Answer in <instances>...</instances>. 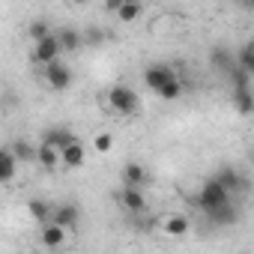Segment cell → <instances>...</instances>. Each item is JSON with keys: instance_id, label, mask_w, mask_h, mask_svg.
<instances>
[{"instance_id": "1", "label": "cell", "mask_w": 254, "mask_h": 254, "mask_svg": "<svg viewBox=\"0 0 254 254\" xmlns=\"http://www.w3.org/2000/svg\"><path fill=\"white\" fill-rule=\"evenodd\" d=\"M138 93L132 90V87H126V84H117V87H111L108 90V105L117 111V114H123V117H129V114H135L138 111Z\"/></svg>"}, {"instance_id": "2", "label": "cell", "mask_w": 254, "mask_h": 254, "mask_svg": "<svg viewBox=\"0 0 254 254\" xmlns=\"http://www.w3.org/2000/svg\"><path fill=\"white\" fill-rule=\"evenodd\" d=\"M224 203H230V194L215 183V180H206L203 186H200V194H197V206L209 215L212 209H218V206H224Z\"/></svg>"}, {"instance_id": "3", "label": "cell", "mask_w": 254, "mask_h": 254, "mask_svg": "<svg viewBox=\"0 0 254 254\" xmlns=\"http://www.w3.org/2000/svg\"><path fill=\"white\" fill-rule=\"evenodd\" d=\"M177 78V72H174V66H168V63H150L147 69H144V84L153 90V93H159L165 84H171Z\"/></svg>"}, {"instance_id": "4", "label": "cell", "mask_w": 254, "mask_h": 254, "mask_svg": "<svg viewBox=\"0 0 254 254\" xmlns=\"http://www.w3.org/2000/svg\"><path fill=\"white\" fill-rule=\"evenodd\" d=\"M42 75H45V81H48V87H51V90H69V87H72V69H69L63 60L48 63Z\"/></svg>"}, {"instance_id": "5", "label": "cell", "mask_w": 254, "mask_h": 254, "mask_svg": "<svg viewBox=\"0 0 254 254\" xmlns=\"http://www.w3.org/2000/svg\"><path fill=\"white\" fill-rule=\"evenodd\" d=\"M75 141V135H72V129H66V126H51V129H45V135H42V147H51V150H63V147H69Z\"/></svg>"}, {"instance_id": "6", "label": "cell", "mask_w": 254, "mask_h": 254, "mask_svg": "<svg viewBox=\"0 0 254 254\" xmlns=\"http://www.w3.org/2000/svg\"><path fill=\"white\" fill-rule=\"evenodd\" d=\"M120 206H123L126 212H132V215H141V212L147 209V197H144L141 189L123 186V189H120Z\"/></svg>"}, {"instance_id": "7", "label": "cell", "mask_w": 254, "mask_h": 254, "mask_svg": "<svg viewBox=\"0 0 254 254\" xmlns=\"http://www.w3.org/2000/svg\"><path fill=\"white\" fill-rule=\"evenodd\" d=\"M60 45H57V39H54V33L48 36V39H42V42H36L33 45V60L39 63V66H48V63H54V60H60Z\"/></svg>"}, {"instance_id": "8", "label": "cell", "mask_w": 254, "mask_h": 254, "mask_svg": "<svg viewBox=\"0 0 254 254\" xmlns=\"http://www.w3.org/2000/svg\"><path fill=\"white\" fill-rule=\"evenodd\" d=\"M212 180H215V183H218V186H221V189H224L227 194L245 191V186H248V183H245V177H242V174H239L236 168H221V171H218V174H215Z\"/></svg>"}, {"instance_id": "9", "label": "cell", "mask_w": 254, "mask_h": 254, "mask_svg": "<svg viewBox=\"0 0 254 254\" xmlns=\"http://www.w3.org/2000/svg\"><path fill=\"white\" fill-rule=\"evenodd\" d=\"M189 230H191V221H189V215L171 212V215H165V218H162V233H165V236H171V239H183Z\"/></svg>"}, {"instance_id": "10", "label": "cell", "mask_w": 254, "mask_h": 254, "mask_svg": "<svg viewBox=\"0 0 254 254\" xmlns=\"http://www.w3.org/2000/svg\"><path fill=\"white\" fill-rule=\"evenodd\" d=\"M84 159H87V150H84V144L75 138L69 147H63L60 150V165L63 168H69V171H75V168H81L84 165Z\"/></svg>"}, {"instance_id": "11", "label": "cell", "mask_w": 254, "mask_h": 254, "mask_svg": "<svg viewBox=\"0 0 254 254\" xmlns=\"http://www.w3.org/2000/svg\"><path fill=\"white\" fill-rule=\"evenodd\" d=\"M54 39H57L60 51H66V54H75V51L84 48V39H81V33H78L75 27H60V30L54 33Z\"/></svg>"}, {"instance_id": "12", "label": "cell", "mask_w": 254, "mask_h": 254, "mask_svg": "<svg viewBox=\"0 0 254 254\" xmlns=\"http://www.w3.org/2000/svg\"><path fill=\"white\" fill-rule=\"evenodd\" d=\"M78 218H81V212H78V206H75V203H60V206L51 212V224H57V227H63V230L75 227V224H78Z\"/></svg>"}, {"instance_id": "13", "label": "cell", "mask_w": 254, "mask_h": 254, "mask_svg": "<svg viewBox=\"0 0 254 254\" xmlns=\"http://www.w3.org/2000/svg\"><path fill=\"white\" fill-rule=\"evenodd\" d=\"M66 236H69V230H63V227H57V224H42V233H39V242L45 245V248H63V242H66Z\"/></svg>"}, {"instance_id": "14", "label": "cell", "mask_w": 254, "mask_h": 254, "mask_svg": "<svg viewBox=\"0 0 254 254\" xmlns=\"http://www.w3.org/2000/svg\"><path fill=\"white\" fill-rule=\"evenodd\" d=\"M15 171H18L15 156L9 153V147H0V186H9L15 180Z\"/></svg>"}, {"instance_id": "15", "label": "cell", "mask_w": 254, "mask_h": 254, "mask_svg": "<svg viewBox=\"0 0 254 254\" xmlns=\"http://www.w3.org/2000/svg\"><path fill=\"white\" fill-rule=\"evenodd\" d=\"M123 183L129 186V189H141V186L147 183V171H144V165L129 162V165L123 168Z\"/></svg>"}, {"instance_id": "16", "label": "cell", "mask_w": 254, "mask_h": 254, "mask_svg": "<svg viewBox=\"0 0 254 254\" xmlns=\"http://www.w3.org/2000/svg\"><path fill=\"white\" fill-rule=\"evenodd\" d=\"M206 218H209L212 224H218V227H227V224H236V221H239V212H236V206H233V203H224V206L212 209Z\"/></svg>"}, {"instance_id": "17", "label": "cell", "mask_w": 254, "mask_h": 254, "mask_svg": "<svg viewBox=\"0 0 254 254\" xmlns=\"http://www.w3.org/2000/svg\"><path fill=\"white\" fill-rule=\"evenodd\" d=\"M233 105L242 117H251L254 111V96H251V87H236L233 90Z\"/></svg>"}, {"instance_id": "18", "label": "cell", "mask_w": 254, "mask_h": 254, "mask_svg": "<svg viewBox=\"0 0 254 254\" xmlns=\"http://www.w3.org/2000/svg\"><path fill=\"white\" fill-rule=\"evenodd\" d=\"M114 12H117V21L120 24H132V21H138L144 15V6L141 3H120Z\"/></svg>"}, {"instance_id": "19", "label": "cell", "mask_w": 254, "mask_h": 254, "mask_svg": "<svg viewBox=\"0 0 254 254\" xmlns=\"http://www.w3.org/2000/svg\"><path fill=\"white\" fill-rule=\"evenodd\" d=\"M9 153L15 156L18 165H21V162H36V147H33L30 141H15V144L9 147Z\"/></svg>"}, {"instance_id": "20", "label": "cell", "mask_w": 254, "mask_h": 254, "mask_svg": "<svg viewBox=\"0 0 254 254\" xmlns=\"http://www.w3.org/2000/svg\"><path fill=\"white\" fill-rule=\"evenodd\" d=\"M36 162H39L45 171H54V168H60V153L39 144V147H36Z\"/></svg>"}, {"instance_id": "21", "label": "cell", "mask_w": 254, "mask_h": 254, "mask_svg": "<svg viewBox=\"0 0 254 254\" xmlns=\"http://www.w3.org/2000/svg\"><path fill=\"white\" fill-rule=\"evenodd\" d=\"M233 60H236V66H239L242 72L254 75V45H251V42H245V45L239 48V54H236Z\"/></svg>"}, {"instance_id": "22", "label": "cell", "mask_w": 254, "mask_h": 254, "mask_svg": "<svg viewBox=\"0 0 254 254\" xmlns=\"http://www.w3.org/2000/svg\"><path fill=\"white\" fill-rule=\"evenodd\" d=\"M212 66H215L218 72L230 75V69L236 66V60H233V54H230L227 48H215V51H212Z\"/></svg>"}, {"instance_id": "23", "label": "cell", "mask_w": 254, "mask_h": 254, "mask_svg": "<svg viewBox=\"0 0 254 254\" xmlns=\"http://www.w3.org/2000/svg\"><path fill=\"white\" fill-rule=\"evenodd\" d=\"M27 209H30V215H33L39 224H48V221H51V212H54L45 200H30V203H27Z\"/></svg>"}, {"instance_id": "24", "label": "cell", "mask_w": 254, "mask_h": 254, "mask_svg": "<svg viewBox=\"0 0 254 254\" xmlns=\"http://www.w3.org/2000/svg\"><path fill=\"white\" fill-rule=\"evenodd\" d=\"M159 96H162L165 102H174V99H180V96H183V81H180V78H174L171 84H165V87L159 90Z\"/></svg>"}, {"instance_id": "25", "label": "cell", "mask_w": 254, "mask_h": 254, "mask_svg": "<svg viewBox=\"0 0 254 254\" xmlns=\"http://www.w3.org/2000/svg\"><path fill=\"white\" fill-rule=\"evenodd\" d=\"M30 36H33V42H42V39H48V36H51V27H48V21H33V24H30Z\"/></svg>"}, {"instance_id": "26", "label": "cell", "mask_w": 254, "mask_h": 254, "mask_svg": "<svg viewBox=\"0 0 254 254\" xmlns=\"http://www.w3.org/2000/svg\"><path fill=\"white\" fill-rule=\"evenodd\" d=\"M111 147H114V138H111L108 132H99V135L93 138V150H96V153H111Z\"/></svg>"}, {"instance_id": "27", "label": "cell", "mask_w": 254, "mask_h": 254, "mask_svg": "<svg viewBox=\"0 0 254 254\" xmlns=\"http://www.w3.org/2000/svg\"><path fill=\"white\" fill-rule=\"evenodd\" d=\"M81 39H84L90 48H96V45H102V42H105V33H102L99 27H87V33H81Z\"/></svg>"}]
</instances>
